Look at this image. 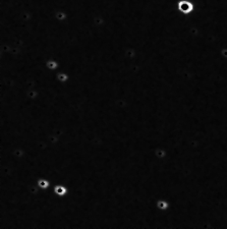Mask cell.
Here are the masks:
<instances>
[{"instance_id":"obj_1","label":"cell","mask_w":227,"mask_h":229,"mask_svg":"<svg viewBox=\"0 0 227 229\" xmlns=\"http://www.w3.org/2000/svg\"><path fill=\"white\" fill-rule=\"evenodd\" d=\"M177 10L179 11L183 16H189L190 13L195 10V5L193 2L189 1V0H180L176 4Z\"/></svg>"},{"instance_id":"obj_3","label":"cell","mask_w":227,"mask_h":229,"mask_svg":"<svg viewBox=\"0 0 227 229\" xmlns=\"http://www.w3.org/2000/svg\"><path fill=\"white\" fill-rule=\"evenodd\" d=\"M57 62L55 60H48L47 61V67L50 68V69H55L57 67Z\"/></svg>"},{"instance_id":"obj_2","label":"cell","mask_w":227,"mask_h":229,"mask_svg":"<svg viewBox=\"0 0 227 229\" xmlns=\"http://www.w3.org/2000/svg\"><path fill=\"white\" fill-rule=\"evenodd\" d=\"M156 208L160 212H166L170 208V203L166 199H158L156 201Z\"/></svg>"},{"instance_id":"obj_4","label":"cell","mask_w":227,"mask_h":229,"mask_svg":"<svg viewBox=\"0 0 227 229\" xmlns=\"http://www.w3.org/2000/svg\"><path fill=\"white\" fill-rule=\"evenodd\" d=\"M57 79H58L59 82L63 83V82H65V81L68 79V77L66 74H64V73H59L58 77H57Z\"/></svg>"},{"instance_id":"obj_5","label":"cell","mask_w":227,"mask_h":229,"mask_svg":"<svg viewBox=\"0 0 227 229\" xmlns=\"http://www.w3.org/2000/svg\"><path fill=\"white\" fill-rule=\"evenodd\" d=\"M220 55H221V57H222V58L227 59V48H226V47L221 48V50H220Z\"/></svg>"}]
</instances>
